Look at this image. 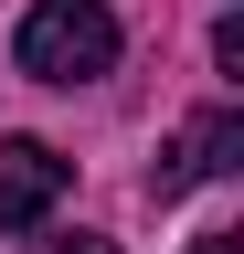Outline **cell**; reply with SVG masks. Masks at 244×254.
Instances as JSON below:
<instances>
[{
    "label": "cell",
    "mask_w": 244,
    "mask_h": 254,
    "mask_svg": "<svg viewBox=\"0 0 244 254\" xmlns=\"http://www.w3.org/2000/svg\"><path fill=\"white\" fill-rule=\"evenodd\" d=\"M11 53H21L32 85H96L117 64V11H106V0H32Z\"/></svg>",
    "instance_id": "6da1fadb"
},
{
    "label": "cell",
    "mask_w": 244,
    "mask_h": 254,
    "mask_svg": "<svg viewBox=\"0 0 244 254\" xmlns=\"http://www.w3.org/2000/svg\"><path fill=\"white\" fill-rule=\"evenodd\" d=\"M64 180H75V159L53 138H0V233H32L64 201Z\"/></svg>",
    "instance_id": "7a4b0ae2"
},
{
    "label": "cell",
    "mask_w": 244,
    "mask_h": 254,
    "mask_svg": "<svg viewBox=\"0 0 244 254\" xmlns=\"http://www.w3.org/2000/svg\"><path fill=\"white\" fill-rule=\"evenodd\" d=\"M223 170H244V117H234V106H212V117H191V127L160 148L149 190H160V201H180L191 180H223Z\"/></svg>",
    "instance_id": "3957f363"
},
{
    "label": "cell",
    "mask_w": 244,
    "mask_h": 254,
    "mask_svg": "<svg viewBox=\"0 0 244 254\" xmlns=\"http://www.w3.org/2000/svg\"><path fill=\"white\" fill-rule=\"evenodd\" d=\"M212 64H223V74H244V21H234V11L212 21Z\"/></svg>",
    "instance_id": "277c9868"
},
{
    "label": "cell",
    "mask_w": 244,
    "mask_h": 254,
    "mask_svg": "<svg viewBox=\"0 0 244 254\" xmlns=\"http://www.w3.org/2000/svg\"><path fill=\"white\" fill-rule=\"evenodd\" d=\"M21 254H117L106 233H43V244H21Z\"/></svg>",
    "instance_id": "5b68a950"
},
{
    "label": "cell",
    "mask_w": 244,
    "mask_h": 254,
    "mask_svg": "<svg viewBox=\"0 0 244 254\" xmlns=\"http://www.w3.org/2000/svg\"><path fill=\"white\" fill-rule=\"evenodd\" d=\"M191 254H244V233H191Z\"/></svg>",
    "instance_id": "8992f818"
}]
</instances>
